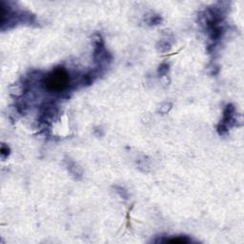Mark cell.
<instances>
[{
	"instance_id": "cell-1",
	"label": "cell",
	"mask_w": 244,
	"mask_h": 244,
	"mask_svg": "<svg viewBox=\"0 0 244 244\" xmlns=\"http://www.w3.org/2000/svg\"><path fill=\"white\" fill-rule=\"evenodd\" d=\"M69 83V76L64 68H56L53 70L44 78V86L48 91L52 93H60L64 91Z\"/></svg>"
},
{
	"instance_id": "cell-2",
	"label": "cell",
	"mask_w": 244,
	"mask_h": 244,
	"mask_svg": "<svg viewBox=\"0 0 244 244\" xmlns=\"http://www.w3.org/2000/svg\"><path fill=\"white\" fill-rule=\"evenodd\" d=\"M68 169H69V171L71 172V174H72L73 176H75V178L81 176V175H82L81 169H80L79 167L76 165L75 162H73V161H70V162H69Z\"/></svg>"
},
{
	"instance_id": "cell-3",
	"label": "cell",
	"mask_w": 244,
	"mask_h": 244,
	"mask_svg": "<svg viewBox=\"0 0 244 244\" xmlns=\"http://www.w3.org/2000/svg\"><path fill=\"white\" fill-rule=\"evenodd\" d=\"M192 240L187 236H176L174 239H168L164 242H172V243H189Z\"/></svg>"
},
{
	"instance_id": "cell-4",
	"label": "cell",
	"mask_w": 244,
	"mask_h": 244,
	"mask_svg": "<svg viewBox=\"0 0 244 244\" xmlns=\"http://www.w3.org/2000/svg\"><path fill=\"white\" fill-rule=\"evenodd\" d=\"M169 71V65L167 63H162L158 68V75H164L168 73Z\"/></svg>"
},
{
	"instance_id": "cell-5",
	"label": "cell",
	"mask_w": 244,
	"mask_h": 244,
	"mask_svg": "<svg viewBox=\"0 0 244 244\" xmlns=\"http://www.w3.org/2000/svg\"><path fill=\"white\" fill-rule=\"evenodd\" d=\"M158 50L160 52H167V51L170 50V43L167 42V41H161L159 43V46H157Z\"/></svg>"
},
{
	"instance_id": "cell-6",
	"label": "cell",
	"mask_w": 244,
	"mask_h": 244,
	"mask_svg": "<svg viewBox=\"0 0 244 244\" xmlns=\"http://www.w3.org/2000/svg\"><path fill=\"white\" fill-rule=\"evenodd\" d=\"M171 108H172V104H171V103H165V104H163L161 107H160V113H162V114H167L170 110H171Z\"/></svg>"
},
{
	"instance_id": "cell-7",
	"label": "cell",
	"mask_w": 244,
	"mask_h": 244,
	"mask_svg": "<svg viewBox=\"0 0 244 244\" xmlns=\"http://www.w3.org/2000/svg\"><path fill=\"white\" fill-rule=\"evenodd\" d=\"M160 21H161V17L158 16V15H156V16H153L152 18L150 19L149 24L150 25H156V24L160 23Z\"/></svg>"
},
{
	"instance_id": "cell-8",
	"label": "cell",
	"mask_w": 244,
	"mask_h": 244,
	"mask_svg": "<svg viewBox=\"0 0 244 244\" xmlns=\"http://www.w3.org/2000/svg\"><path fill=\"white\" fill-rule=\"evenodd\" d=\"M9 152H10L9 147H8V146L3 145V146H2V148H1V156H2L3 158L9 156Z\"/></svg>"
}]
</instances>
